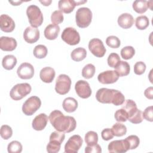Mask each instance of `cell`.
I'll list each match as a JSON object with an SVG mask.
<instances>
[{
	"label": "cell",
	"mask_w": 153,
	"mask_h": 153,
	"mask_svg": "<svg viewBox=\"0 0 153 153\" xmlns=\"http://www.w3.org/2000/svg\"><path fill=\"white\" fill-rule=\"evenodd\" d=\"M48 119L53 127L59 131L70 133L76 126V122L73 117L65 116L59 110L53 111L50 114Z\"/></svg>",
	"instance_id": "1"
},
{
	"label": "cell",
	"mask_w": 153,
	"mask_h": 153,
	"mask_svg": "<svg viewBox=\"0 0 153 153\" xmlns=\"http://www.w3.org/2000/svg\"><path fill=\"white\" fill-rule=\"evenodd\" d=\"M96 98L102 103H112L115 106L121 105L125 101L123 94L119 90L101 88L96 94Z\"/></svg>",
	"instance_id": "2"
},
{
	"label": "cell",
	"mask_w": 153,
	"mask_h": 153,
	"mask_svg": "<svg viewBox=\"0 0 153 153\" xmlns=\"http://www.w3.org/2000/svg\"><path fill=\"white\" fill-rule=\"evenodd\" d=\"M26 14L29 23L33 27L40 26L43 22V14L40 8L35 5H30L27 7Z\"/></svg>",
	"instance_id": "3"
},
{
	"label": "cell",
	"mask_w": 153,
	"mask_h": 153,
	"mask_svg": "<svg viewBox=\"0 0 153 153\" xmlns=\"http://www.w3.org/2000/svg\"><path fill=\"white\" fill-rule=\"evenodd\" d=\"M64 132L54 131L50 136V140L47 145V151L49 153H57L60 151L61 144L64 140Z\"/></svg>",
	"instance_id": "4"
},
{
	"label": "cell",
	"mask_w": 153,
	"mask_h": 153,
	"mask_svg": "<svg viewBox=\"0 0 153 153\" xmlns=\"http://www.w3.org/2000/svg\"><path fill=\"white\" fill-rule=\"evenodd\" d=\"M92 12L87 7L78 8L75 14V20L77 26L81 28L88 27L91 22Z\"/></svg>",
	"instance_id": "5"
},
{
	"label": "cell",
	"mask_w": 153,
	"mask_h": 153,
	"mask_svg": "<svg viewBox=\"0 0 153 153\" xmlns=\"http://www.w3.org/2000/svg\"><path fill=\"white\" fill-rule=\"evenodd\" d=\"M32 88L28 83H20L15 85L10 92L11 98L14 100H19L29 94Z\"/></svg>",
	"instance_id": "6"
},
{
	"label": "cell",
	"mask_w": 153,
	"mask_h": 153,
	"mask_svg": "<svg viewBox=\"0 0 153 153\" xmlns=\"http://www.w3.org/2000/svg\"><path fill=\"white\" fill-rule=\"evenodd\" d=\"M41 105V99L35 96L29 97L23 104L22 111L26 115H32Z\"/></svg>",
	"instance_id": "7"
},
{
	"label": "cell",
	"mask_w": 153,
	"mask_h": 153,
	"mask_svg": "<svg viewBox=\"0 0 153 153\" xmlns=\"http://www.w3.org/2000/svg\"><path fill=\"white\" fill-rule=\"evenodd\" d=\"M71 86V79L66 74H60L58 76L56 81L55 90L61 95L66 94L70 90Z\"/></svg>",
	"instance_id": "8"
},
{
	"label": "cell",
	"mask_w": 153,
	"mask_h": 153,
	"mask_svg": "<svg viewBox=\"0 0 153 153\" xmlns=\"http://www.w3.org/2000/svg\"><path fill=\"white\" fill-rule=\"evenodd\" d=\"M62 40L70 45L78 44L80 41V36L78 32L74 27H66L61 35Z\"/></svg>",
	"instance_id": "9"
},
{
	"label": "cell",
	"mask_w": 153,
	"mask_h": 153,
	"mask_svg": "<svg viewBox=\"0 0 153 153\" xmlns=\"http://www.w3.org/2000/svg\"><path fill=\"white\" fill-rule=\"evenodd\" d=\"M83 140L82 137L78 134H75L69 137L65 145V152L67 153H76L82 146Z\"/></svg>",
	"instance_id": "10"
},
{
	"label": "cell",
	"mask_w": 153,
	"mask_h": 153,
	"mask_svg": "<svg viewBox=\"0 0 153 153\" xmlns=\"http://www.w3.org/2000/svg\"><path fill=\"white\" fill-rule=\"evenodd\" d=\"M88 49L97 57H102L106 53L103 42L99 38H93L88 42Z\"/></svg>",
	"instance_id": "11"
},
{
	"label": "cell",
	"mask_w": 153,
	"mask_h": 153,
	"mask_svg": "<svg viewBox=\"0 0 153 153\" xmlns=\"http://www.w3.org/2000/svg\"><path fill=\"white\" fill-rule=\"evenodd\" d=\"M75 90L77 95L82 99L88 98L91 94V89L88 82L84 80L78 81L75 85Z\"/></svg>",
	"instance_id": "12"
},
{
	"label": "cell",
	"mask_w": 153,
	"mask_h": 153,
	"mask_svg": "<svg viewBox=\"0 0 153 153\" xmlns=\"http://www.w3.org/2000/svg\"><path fill=\"white\" fill-rule=\"evenodd\" d=\"M17 74L21 79H30L34 75L33 66L29 63L24 62L22 63L17 68Z\"/></svg>",
	"instance_id": "13"
},
{
	"label": "cell",
	"mask_w": 153,
	"mask_h": 153,
	"mask_svg": "<svg viewBox=\"0 0 153 153\" xmlns=\"http://www.w3.org/2000/svg\"><path fill=\"white\" fill-rule=\"evenodd\" d=\"M119 76L115 71L109 70L101 72L97 76L98 81L103 84H109L115 82Z\"/></svg>",
	"instance_id": "14"
},
{
	"label": "cell",
	"mask_w": 153,
	"mask_h": 153,
	"mask_svg": "<svg viewBox=\"0 0 153 153\" xmlns=\"http://www.w3.org/2000/svg\"><path fill=\"white\" fill-rule=\"evenodd\" d=\"M108 149L109 152L114 153L126 152L129 150L128 145L125 139L115 140L111 142L108 146Z\"/></svg>",
	"instance_id": "15"
},
{
	"label": "cell",
	"mask_w": 153,
	"mask_h": 153,
	"mask_svg": "<svg viewBox=\"0 0 153 153\" xmlns=\"http://www.w3.org/2000/svg\"><path fill=\"white\" fill-rule=\"evenodd\" d=\"M39 29L32 26L27 27L23 32V38L29 44L36 42L39 39Z\"/></svg>",
	"instance_id": "16"
},
{
	"label": "cell",
	"mask_w": 153,
	"mask_h": 153,
	"mask_svg": "<svg viewBox=\"0 0 153 153\" xmlns=\"http://www.w3.org/2000/svg\"><path fill=\"white\" fill-rule=\"evenodd\" d=\"M15 22L7 14H1L0 16V28L5 32H11L15 28Z\"/></svg>",
	"instance_id": "17"
},
{
	"label": "cell",
	"mask_w": 153,
	"mask_h": 153,
	"mask_svg": "<svg viewBox=\"0 0 153 153\" xmlns=\"http://www.w3.org/2000/svg\"><path fill=\"white\" fill-rule=\"evenodd\" d=\"M48 120V117L45 114H39L33 120L32 123V128L36 131L42 130L46 127Z\"/></svg>",
	"instance_id": "18"
},
{
	"label": "cell",
	"mask_w": 153,
	"mask_h": 153,
	"mask_svg": "<svg viewBox=\"0 0 153 153\" xmlns=\"http://www.w3.org/2000/svg\"><path fill=\"white\" fill-rule=\"evenodd\" d=\"M17 45L16 40L12 37L1 36L0 38V48L3 51H13L16 49Z\"/></svg>",
	"instance_id": "19"
},
{
	"label": "cell",
	"mask_w": 153,
	"mask_h": 153,
	"mask_svg": "<svg viewBox=\"0 0 153 153\" xmlns=\"http://www.w3.org/2000/svg\"><path fill=\"white\" fill-rule=\"evenodd\" d=\"M118 24L123 29L131 27L134 23V19L131 14L129 13H123L118 17Z\"/></svg>",
	"instance_id": "20"
},
{
	"label": "cell",
	"mask_w": 153,
	"mask_h": 153,
	"mask_svg": "<svg viewBox=\"0 0 153 153\" xmlns=\"http://www.w3.org/2000/svg\"><path fill=\"white\" fill-rule=\"evenodd\" d=\"M55 71L53 68L51 67H44L43 68L40 72L39 76L41 79L45 83L51 82L55 77Z\"/></svg>",
	"instance_id": "21"
},
{
	"label": "cell",
	"mask_w": 153,
	"mask_h": 153,
	"mask_svg": "<svg viewBox=\"0 0 153 153\" xmlns=\"http://www.w3.org/2000/svg\"><path fill=\"white\" fill-rule=\"evenodd\" d=\"M60 29L59 25L55 24H50L46 26L44 33L45 37L49 40H54L57 36Z\"/></svg>",
	"instance_id": "22"
},
{
	"label": "cell",
	"mask_w": 153,
	"mask_h": 153,
	"mask_svg": "<svg viewBox=\"0 0 153 153\" xmlns=\"http://www.w3.org/2000/svg\"><path fill=\"white\" fill-rule=\"evenodd\" d=\"M76 5V1L74 0H60L58 2L59 10L66 14L71 13Z\"/></svg>",
	"instance_id": "23"
},
{
	"label": "cell",
	"mask_w": 153,
	"mask_h": 153,
	"mask_svg": "<svg viewBox=\"0 0 153 153\" xmlns=\"http://www.w3.org/2000/svg\"><path fill=\"white\" fill-rule=\"evenodd\" d=\"M78 104L77 100L71 97L65 98L62 103L63 109L68 113H71L75 111L78 108Z\"/></svg>",
	"instance_id": "24"
},
{
	"label": "cell",
	"mask_w": 153,
	"mask_h": 153,
	"mask_svg": "<svg viewBox=\"0 0 153 153\" xmlns=\"http://www.w3.org/2000/svg\"><path fill=\"white\" fill-rule=\"evenodd\" d=\"M122 108L124 109L128 115V118L131 117L138 109L136 103L133 100L127 99L122 104Z\"/></svg>",
	"instance_id": "25"
},
{
	"label": "cell",
	"mask_w": 153,
	"mask_h": 153,
	"mask_svg": "<svg viewBox=\"0 0 153 153\" xmlns=\"http://www.w3.org/2000/svg\"><path fill=\"white\" fill-rule=\"evenodd\" d=\"M17 64L16 57L11 54L4 56L2 60V65L6 70H11Z\"/></svg>",
	"instance_id": "26"
},
{
	"label": "cell",
	"mask_w": 153,
	"mask_h": 153,
	"mask_svg": "<svg viewBox=\"0 0 153 153\" xmlns=\"http://www.w3.org/2000/svg\"><path fill=\"white\" fill-rule=\"evenodd\" d=\"M115 71L119 76H127L129 74L130 71V67L129 64L125 61H120V62L115 66Z\"/></svg>",
	"instance_id": "27"
},
{
	"label": "cell",
	"mask_w": 153,
	"mask_h": 153,
	"mask_svg": "<svg viewBox=\"0 0 153 153\" xmlns=\"http://www.w3.org/2000/svg\"><path fill=\"white\" fill-rule=\"evenodd\" d=\"M87 56V51L84 48L78 47L74 49L71 53V59L75 62H80L84 60Z\"/></svg>",
	"instance_id": "28"
},
{
	"label": "cell",
	"mask_w": 153,
	"mask_h": 153,
	"mask_svg": "<svg viewBox=\"0 0 153 153\" xmlns=\"http://www.w3.org/2000/svg\"><path fill=\"white\" fill-rule=\"evenodd\" d=\"M133 10L137 13L143 14L148 9L147 1L145 0H136L133 2L132 5Z\"/></svg>",
	"instance_id": "29"
},
{
	"label": "cell",
	"mask_w": 153,
	"mask_h": 153,
	"mask_svg": "<svg viewBox=\"0 0 153 153\" xmlns=\"http://www.w3.org/2000/svg\"><path fill=\"white\" fill-rule=\"evenodd\" d=\"M111 130L112 131L114 135L117 137L123 136L125 135L127 133L126 126L121 123H120V122L115 123L112 126Z\"/></svg>",
	"instance_id": "30"
},
{
	"label": "cell",
	"mask_w": 153,
	"mask_h": 153,
	"mask_svg": "<svg viewBox=\"0 0 153 153\" xmlns=\"http://www.w3.org/2000/svg\"><path fill=\"white\" fill-rule=\"evenodd\" d=\"M48 53L47 48L42 44L38 45L35 47L33 53L34 56L37 59H43L46 57Z\"/></svg>",
	"instance_id": "31"
},
{
	"label": "cell",
	"mask_w": 153,
	"mask_h": 153,
	"mask_svg": "<svg viewBox=\"0 0 153 153\" xmlns=\"http://www.w3.org/2000/svg\"><path fill=\"white\" fill-rule=\"evenodd\" d=\"M149 25V21L148 18L146 16H140L136 17L135 25L136 27L139 30L145 29Z\"/></svg>",
	"instance_id": "32"
},
{
	"label": "cell",
	"mask_w": 153,
	"mask_h": 153,
	"mask_svg": "<svg viewBox=\"0 0 153 153\" xmlns=\"http://www.w3.org/2000/svg\"><path fill=\"white\" fill-rule=\"evenodd\" d=\"M95 71V66L91 63H88L82 68V76L85 79H90L94 76Z\"/></svg>",
	"instance_id": "33"
},
{
	"label": "cell",
	"mask_w": 153,
	"mask_h": 153,
	"mask_svg": "<svg viewBox=\"0 0 153 153\" xmlns=\"http://www.w3.org/2000/svg\"><path fill=\"white\" fill-rule=\"evenodd\" d=\"M85 142L87 145H93L97 143L98 135L94 131H89L85 135Z\"/></svg>",
	"instance_id": "34"
},
{
	"label": "cell",
	"mask_w": 153,
	"mask_h": 153,
	"mask_svg": "<svg viewBox=\"0 0 153 153\" xmlns=\"http://www.w3.org/2000/svg\"><path fill=\"white\" fill-rule=\"evenodd\" d=\"M135 54V50L132 46H126L121 50V56L123 59L128 60L131 59Z\"/></svg>",
	"instance_id": "35"
},
{
	"label": "cell",
	"mask_w": 153,
	"mask_h": 153,
	"mask_svg": "<svg viewBox=\"0 0 153 153\" xmlns=\"http://www.w3.org/2000/svg\"><path fill=\"white\" fill-rule=\"evenodd\" d=\"M129 149H134L139 145L140 139L136 135H130L125 139Z\"/></svg>",
	"instance_id": "36"
},
{
	"label": "cell",
	"mask_w": 153,
	"mask_h": 153,
	"mask_svg": "<svg viewBox=\"0 0 153 153\" xmlns=\"http://www.w3.org/2000/svg\"><path fill=\"white\" fill-rule=\"evenodd\" d=\"M7 150L9 153H20L22 151V145L20 142L13 140L8 145Z\"/></svg>",
	"instance_id": "37"
},
{
	"label": "cell",
	"mask_w": 153,
	"mask_h": 153,
	"mask_svg": "<svg viewBox=\"0 0 153 153\" xmlns=\"http://www.w3.org/2000/svg\"><path fill=\"white\" fill-rule=\"evenodd\" d=\"M106 43L109 47L112 48H117L121 44L120 39L117 36L114 35L108 36L106 39Z\"/></svg>",
	"instance_id": "38"
},
{
	"label": "cell",
	"mask_w": 153,
	"mask_h": 153,
	"mask_svg": "<svg viewBox=\"0 0 153 153\" xmlns=\"http://www.w3.org/2000/svg\"><path fill=\"white\" fill-rule=\"evenodd\" d=\"M0 134L2 139L7 140L13 135V130L11 127L8 125H2L1 127Z\"/></svg>",
	"instance_id": "39"
},
{
	"label": "cell",
	"mask_w": 153,
	"mask_h": 153,
	"mask_svg": "<svg viewBox=\"0 0 153 153\" xmlns=\"http://www.w3.org/2000/svg\"><path fill=\"white\" fill-rule=\"evenodd\" d=\"M63 15L60 10H56L51 14V21L53 24L58 25L63 22Z\"/></svg>",
	"instance_id": "40"
},
{
	"label": "cell",
	"mask_w": 153,
	"mask_h": 153,
	"mask_svg": "<svg viewBox=\"0 0 153 153\" xmlns=\"http://www.w3.org/2000/svg\"><path fill=\"white\" fill-rule=\"evenodd\" d=\"M120 61V57L119 55L117 53H111L108 57L107 62L108 65L111 67L115 68V66L117 65V64Z\"/></svg>",
	"instance_id": "41"
},
{
	"label": "cell",
	"mask_w": 153,
	"mask_h": 153,
	"mask_svg": "<svg viewBox=\"0 0 153 153\" xmlns=\"http://www.w3.org/2000/svg\"><path fill=\"white\" fill-rule=\"evenodd\" d=\"M115 119L118 122H126L128 120L127 112L123 108L117 110L114 114Z\"/></svg>",
	"instance_id": "42"
},
{
	"label": "cell",
	"mask_w": 153,
	"mask_h": 153,
	"mask_svg": "<svg viewBox=\"0 0 153 153\" xmlns=\"http://www.w3.org/2000/svg\"><path fill=\"white\" fill-rule=\"evenodd\" d=\"M143 120L142 112L140 109H137V111L131 117L128 118L127 120L133 124H139L142 122Z\"/></svg>",
	"instance_id": "43"
},
{
	"label": "cell",
	"mask_w": 153,
	"mask_h": 153,
	"mask_svg": "<svg viewBox=\"0 0 153 153\" xmlns=\"http://www.w3.org/2000/svg\"><path fill=\"white\" fill-rule=\"evenodd\" d=\"M146 65L143 62H137L134 65V72L136 75H142L143 74L146 70Z\"/></svg>",
	"instance_id": "44"
},
{
	"label": "cell",
	"mask_w": 153,
	"mask_h": 153,
	"mask_svg": "<svg viewBox=\"0 0 153 153\" xmlns=\"http://www.w3.org/2000/svg\"><path fill=\"white\" fill-rule=\"evenodd\" d=\"M142 116L144 119L150 122L153 121V106H149L147 107L142 112Z\"/></svg>",
	"instance_id": "45"
},
{
	"label": "cell",
	"mask_w": 153,
	"mask_h": 153,
	"mask_svg": "<svg viewBox=\"0 0 153 153\" xmlns=\"http://www.w3.org/2000/svg\"><path fill=\"white\" fill-rule=\"evenodd\" d=\"M85 153H101L102 148L100 146L96 143L93 145H87L85 148Z\"/></svg>",
	"instance_id": "46"
},
{
	"label": "cell",
	"mask_w": 153,
	"mask_h": 153,
	"mask_svg": "<svg viewBox=\"0 0 153 153\" xmlns=\"http://www.w3.org/2000/svg\"><path fill=\"white\" fill-rule=\"evenodd\" d=\"M101 136L102 138L104 140H109L112 139L114 135L112 133V131L111 130V128H105L102 131L101 133Z\"/></svg>",
	"instance_id": "47"
},
{
	"label": "cell",
	"mask_w": 153,
	"mask_h": 153,
	"mask_svg": "<svg viewBox=\"0 0 153 153\" xmlns=\"http://www.w3.org/2000/svg\"><path fill=\"white\" fill-rule=\"evenodd\" d=\"M153 87H149L147 88L144 91V95L145 97L149 99H152L153 98Z\"/></svg>",
	"instance_id": "48"
},
{
	"label": "cell",
	"mask_w": 153,
	"mask_h": 153,
	"mask_svg": "<svg viewBox=\"0 0 153 153\" xmlns=\"http://www.w3.org/2000/svg\"><path fill=\"white\" fill-rule=\"evenodd\" d=\"M41 4H42L44 6H48L51 3V1H39Z\"/></svg>",
	"instance_id": "49"
},
{
	"label": "cell",
	"mask_w": 153,
	"mask_h": 153,
	"mask_svg": "<svg viewBox=\"0 0 153 153\" xmlns=\"http://www.w3.org/2000/svg\"><path fill=\"white\" fill-rule=\"evenodd\" d=\"M9 2H10L11 4H12L13 5H20L21 3H22L23 1H15V2L9 1Z\"/></svg>",
	"instance_id": "50"
},
{
	"label": "cell",
	"mask_w": 153,
	"mask_h": 153,
	"mask_svg": "<svg viewBox=\"0 0 153 153\" xmlns=\"http://www.w3.org/2000/svg\"><path fill=\"white\" fill-rule=\"evenodd\" d=\"M152 3H153L152 1H147V5H148V7L149 8H150V9H151V10H152Z\"/></svg>",
	"instance_id": "51"
},
{
	"label": "cell",
	"mask_w": 153,
	"mask_h": 153,
	"mask_svg": "<svg viewBox=\"0 0 153 153\" xmlns=\"http://www.w3.org/2000/svg\"><path fill=\"white\" fill-rule=\"evenodd\" d=\"M87 2V1H76V5H79L81 4H84V3H85Z\"/></svg>",
	"instance_id": "52"
}]
</instances>
